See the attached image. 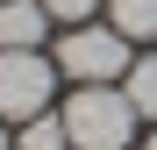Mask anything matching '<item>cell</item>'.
Returning <instances> with one entry per match:
<instances>
[{"label": "cell", "instance_id": "6da1fadb", "mask_svg": "<svg viewBox=\"0 0 157 150\" xmlns=\"http://www.w3.org/2000/svg\"><path fill=\"white\" fill-rule=\"evenodd\" d=\"M57 114H64L71 150H128V136H136V121H143L121 86H78Z\"/></svg>", "mask_w": 157, "mask_h": 150}, {"label": "cell", "instance_id": "7a4b0ae2", "mask_svg": "<svg viewBox=\"0 0 157 150\" xmlns=\"http://www.w3.org/2000/svg\"><path fill=\"white\" fill-rule=\"evenodd\" d=\"M128 64H136V50H128L121 29H86V21H78V29H64V43H57V71L78 79V86H121Z\"/></svg>", "mask_w": 157, "mask_h": 150}, {"label": "cell", "instance_id": "3957f363", "mask_svg": "<svg viewBox=\"0 0 157 150\" xmlns=\"http://www.w3.org/2000/svg\"><path fill=\"white\" fill-rule=\"evenodd\" d=\"M50 93H57V57H43V50H0V121L7 129L50 114Z\"/></svg>", "mask_w": 157, "mask_h": 150}, {"label": "cell", "instance_id": "277c9868", "mask_svg": "<svg viewBox=\"0 0 157 150\" xmlns=\"http://www.w3.org/2000/svg\"><path fill=\"white\" fill-rule=\"evenodd\" d=\"M50 7L43 0H0V50H43Z\"/></svg>", "mask_w": 157, "mask_h": 150}, {"label": "cell", "instance_id": "5b68a950", "mask_svg": "<svg viewBox=\"0 0 157 150\" xmlns=\"http://www.w3.org/2000/svg\"><path fill=\"white\" fill-rule=\"evenodd\" d=\"M107 29H121L128 43L157 36V0H107Z\"/></svg>", "mask_w": 157, "mask_h": 150}, {"label": "cell", "instance_id": "8992f818", "mask_svg": "<svg viewBox=\"0 0 157 150\" xmlns=\"http://www.w3.org/2000/svg\"><path fill=\"white\" fill-rule=\"evenodd\" d=\"M121 93H128V107H136L143 121H157V57H136V64H128Z\"/></svg>", "mask_w": 157, "mask_h": 150}, {"label": "cell", "instance_id": "52a82bcc", "mask_svg": "<svg viewBox=\"0 0 157 150\" xmlns=\"http://www.w3.org/2000/svg\"><path fill=\"white\" fill-rule=\"evenodd\" d=\"M64 114H36V121H21V150H64Z\"/></svg>", "mask_w": 157, "mask_h": 150}, {"label": "cell", "instance_id": "ba28073f", "mask_svg": "<svg viewBox=\"0 0 157 150\" xmlns=\"http://www.w3.org/2000/svg\"><path fill=\"white\" fill-rule=\"evenodd\" d=\"M43 7H50V21H71L78 29V21H86L93 7H107V0H43Z\"/></svg>", "mask_w": 157, "mask_h": 150}, {"label": "cell", "instance_id": "9c48e42d", "mask_svg": "<svg viewBox=\"0 0 157 150\" xmlns=\"http://www.w3.org/2000/svg\"><path fill=\"white\" fill-rule=\"evenodd\" d=\"M0 150H7V121H0Z\"/></svg>", "mask_w": 157, "mask_h": 150}, {"label": "cell", "instance_id": "30bf717a", "mask_svg": "<svg viewBox=\"0 0 157 150\" xmlns=\"http://www.w3.org/2000/svg\"><path fill=\"white\" fill-rule=\"evenodd\" d=\"M143 150H157V129H150V143H143Z\"/></svg>", "mask_w": 157, "mask_h": 150}]
</instances>
